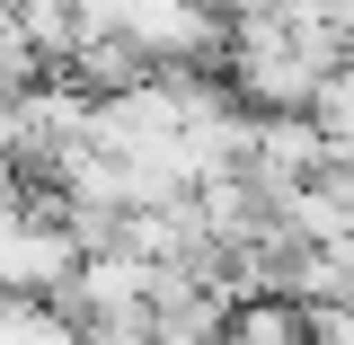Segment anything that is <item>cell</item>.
<instances>
[{
    "mask_svg": "<svg viewBox=\"0 0 354 345\" xmlns=\"http://www.w3.org/2000/svg\"><path fill=\"white\" fill-rule=\"evenodd\" d=\"M230 337H257V345L310 337V310H301V292H283V301H266V292H248V301H230Z\"/></svg>",
    "mask_w": 354,
    "mask_h": 345,
    "instance_id": "6da1fadb",
    "label": "cell"
}]
</instances>
